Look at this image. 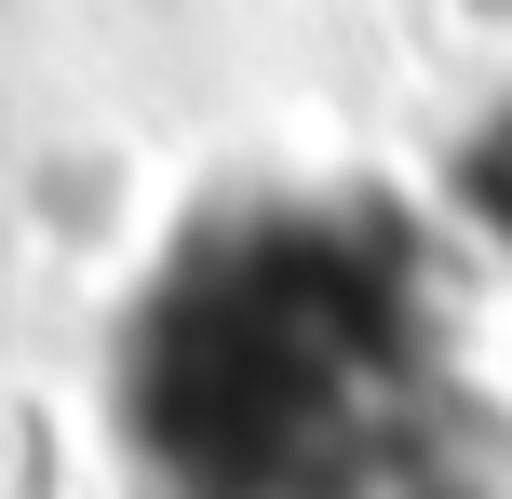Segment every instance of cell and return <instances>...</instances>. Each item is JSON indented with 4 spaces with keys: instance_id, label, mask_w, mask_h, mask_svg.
Masks as SVG:
<instances>
[{
    "instance_id": "obj_1",
    "label": "cell",
    "mask_w": 512,
    "mask_h": 499,
    "mask_svg": "<svg viewBox=\"0 0 512 499\" xmlns=\"http://www.w3.org/2000/svg\"><path fill=\"white\" fill-rule=\"evenodd\" d=\"M230 338H216V405H230V473L243 499H391L405 473L432 338H418L405 257H337L283 243L230 270Z\"/></svg>"
}]
</instances>
